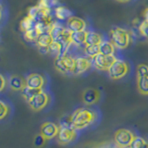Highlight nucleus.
I'll use <instances>...</instances> for the list:
<instances>
[{"label": "nucleus", "mask_w": 148, "mask_h": 148, "mask_svg": "<svg viewBox=\"0 0 148 148\" xmlns=\"http://www.w3.org/2000/svg\"><path fill=\"white\" fill-rule=\"evenodd\" d=\"M119 148H130V147H119Z\"/></svg>", "instance_id": "4c0bfd02"}, {"label": "nucleus", "mask_w": 148, "mask_h": 148, "mask_svg": "<svg viewBox=\"0 0 148 148\" xmlns=\"http://www.w3.org/2000/svg\"><path fill=\"white\" fill-rule=\"evenodd\" d=\"M35 42H36V45L38 46H47L48 47V46L54 42V40H53L52 35L50 34V32L45 31V32H41Z\"/></svg>", "instance_id": "4468645a"}, {"label": "nucleus", "mask_w": 148, "mask_h": 148, "mask_svg": "<svg viewBox=\"0 0 148 148\" xmlns=\"http://www.w3.org/2000/svg\"><path fill=\"white\" fill-rule=\"evenodd\" d=\"M143 16H145V20L148 21V8L145 11V14H143Z\"/></svg>", "instance_id": "c9c22d12"}, {"label": "nucleus", "mask_w": 148, "mask_h": 148, "mask_svg": "<svg viewBox=\"0 0 148 148\" xmlns=\"http://www.w3.org/2000/svg\"><path fill=\"white\" fill-rule=\"evenodd\" d=\"M26 83L28 86L36 88V89H42L45 84V80L42 75L38 73H32L26 79Z\"/></svg>", "instance_id": "9b49d317"}, {"label": "nucleus", "mask_w": 148, "mask_h": 148, "mask_svg": "<svg viewBox=\"0 0 148 148\" xmlns=\"http://www.w3.org/2000/svg\"><path fill=\"white\" fill-rule=\"evenodd\" d=\"M38 51L42 55L49 54V49L47 46H38Z\"/></svg>", "instance_id": "72a5a7b5"}, {"label": "nucleus", "mask_w": 148, "mask_h": 148, "mask_svg": "<svg viewBox=\"0 0 148 148\" xmlns=\"http://www.w3.org/2000/svg\"><path fill=\"white\" fill-rule=\"evenodd\" d=\"M83 52H84L86 57L89 58H94L98 54H100L99 45H85Z\"/></svg>", "instance_id": "4be33fe9"}, {"label": "nucleus", "mask_w": 148, "mask_h": 148, "mask_svg": "<svg viewBox=\"0 0 148 148\" xmlns=\"http://www.w3.org/2000/svg\"><path fill=\"white\" fill-rule=\"evenodd\" d=\"M137 87L142 95H148V77H137Z\"/></svg>", "instance_id": "412c9836"}, {"label": "nucleus", "mask_w": 148, "mask_h": 148, "mask_svg": "<svg viewBox=\"0 0 148 148\" xmlns=\"http://www.w3.org/2000/svg\"><path fill=\"white\" fill-rule=\"evenodd\" d=\"M130 34L129 32L122 28H114L110 31V42L115 47L119 49H125L130 44Z\"/></svg>", "instance_id": "f03ea898"}, {"label": "nucleus", "mask_w": 148, "mask_h": 148, "mask_svg": "<svg viewBox=\"0 0 148 148\" xmlns=\"http://www.w3.org/2000/svg\"><path fill=\"white\" fill-rule=\"evenodd\" d=\"M86 34H87V32H85V31L71 32V43L75 45H82L83 44H85Z\"/></svg>", "instance_id": "dca6fc26"}, {"label": "nucleus", "mask_w": 148, "mask_h": 148, "mask_svg": "<svg viewBox=\"0 0 148 148\" xmlns=\"http://www.w3.org/2000/svg\"><path fill=\"white\" fill-rule=\"evenodd\" d=\"M8 85L14 91H21L27 85V83H26V80H24L22 77L18 75H13L9 78Z\"/></svg>", "instance_id": "ddd939ff"}, {"label": "nucleus", "mask_w": 148, "mask_h": 148, "mask_svg": "<svg viewBox=\"0 0 148 148\" xmlns=\"http://www.w3.org/2000/svg\"><path fill=\"white\" fill-rule=\"evenodd\" d=\"M133 133L126 129H119L115 133L114 140L118 147H130L134 139Z\"/></svg>", "instance_id": "20e7f679"}, {"label": "nucleus", "mask_w": 148, "mask_h": 148, "mask_svg": "<svg viewBox=\"0 0 148 148\" xmlns=\"http://www.w3.org/2000/svg\"><path fill=\"white\" fill-rule=\"evenodd\" d=\"M55 16L59 21H65L72 17V13L67 8L58 6L57 8H55Z\"/></svg>", "instance_id": "6ab92c4d"}, {"label": "nucleus", "mask_w": 148, "mask_h": 148, "mask_svg": "<svg viewBox=\"0 0 148 148\" xmlns=\"http://www.w3.org/2000/svg\"><path fill=\"white\" fill-rule=\"evenodd\" d=\"M41 34V31L38 29V28H34V29H32V30H29L27 31L26 32H24V37L26 38L27 41H36L37 38H38V36L40 35Z\"/></svg>", "instance_id": "393cba45"}, {"label": "nucleus", "mask_w": 148, "mask_h": 148, "mask_svg": "<svg viewBox=\"0 0 148 148\" xmlns=\"http://www.w3.org/2000/svg\"><path fill=\"white\" fill-rule=\"evenodd\" d=\"M72 125L75 130H82L92 124L97 119L95 111L88 108L77 109L72 115Z\"/></svg>", "instance_id": "f257e3e1"}, {"label": "nucleus", "mask_w": 148, "mask_h": 148, "mask_svg": "<svg viewBox=\"0 0 148 148\" xmlns=\"http://www.w3.org/2000/svg\"><path fill=\"white\" fill-rule=\"evenodd\" d=\"M59 128L57 124L53 122H45L42 125L40 130V134H42L45 140H51L58 135Z\"/></svg>", "instance_id": "6e6552de"}, {"label": "nucleus", "mask_w": 148, "mask_h": 148, "mask_svg": "<svg viewBox=\"0 0 148 148\" xmlns=\"http://www.w3.org/2000/svg\"><path fill=\"white\" fill-rule=\"evenodd\" d=\"M45 138L42 135V134H39V135L35 136L34 140V145L36 146V147H42L45 143Z\"/></svg>", "instance_id": "473e14b6"}, {"label": "nucleus", "mask_w": 148, "mask_h": 148, "mask_svg": "<svg viewBox=\"0 0 148 148\" xmlns=\"http://www.w3.org/2000/svg\"><path fill=\"white\" fill-rule=\"evenodd\" d=\"M117 1H119V2H129L130 0H117Z\"/></svg>", "instance_id": "e433bc0d"}, {"label": "nucleus", "mask_w": 148, "mask_h": 148, "mask_svg": "<svg viewBox=\"0 0 148 148\" xmlns=\"http://www.w3.org/2000/svg\"><path fill=\"white\" fill-rule=\"evenodd\" d=\"M36 27H37V21L34 20V18H32L30 16L25 17L21 21V30L23 32H26L29 30L34 29V28H36Z\"/></svg>", "instance_id": "a211bd4d"}, {"label": "nucleus", "mask_w": 148, "mask_h": 148, "mask_svg": "<svg viewBox=\"0 0 148 148\" xmlns=\"http://www.w3.org/2000/svg\"><path fill=\"white\" fill-rule=\"evenodd\" d=\"M42 92H43L42 89H36V88H32V87L26 85L21 90V95H22L23 98L28 102V101H30L32 98H34L35 95H39Z\"/></svg>", "instance_id": "f3484780"}, {"label": "nucleus", "mask_w": 148, "mask_h": 148, "mask_svg": "<svg viewBox=\"0 0 148 148\" xmlns=\"http://www.w3.org/2000/svg\"><path fill=\"white\" fill-rule=\"evenodd\" d=\"M63 62L66 66L67 69L69 72H72L74 71V68H75V62H76V58H73L71 56L69 55H65L63 57H61Z\"/></svg>", "instance_id": "5701e85b"}, {"label": "nucleus", "mask_w": 148, "mask_h": 148, "mask_svg": "<svg viewBox=\"0 0 148 148\" xmlns=\"http://www.w3.org/2000/svg\"><path fill=\"white\" fill-rule=\"evenodd\" d=\"M48 102H49V96L46 92L43 91L39 95H35L34 98H32L30 101H28V104H29L30 108L32 110L40 111L47 106Z\"/></svg>", "instance_id": "423d86ee"}, {"label": "nucleus", "mask_w": 148, "mask_h": 148, "mask_svg": "<svg viewBox=\"0 0 148 148\" xmlns=\"http://www.w3.org/2000/svg\"><path fill=\"white\" fill-rule=\"evenodd\" d=\"M117 60L115 56H106L103 54H98L92 58L95 67L99 71H108L109 68L112 66L113 63Z\"/></svg>", "instance_id": "39448f33"}, {"label": "nucleus", "mask_w": 148, "mask_h": 148, "mask_svg": "<svg viewBox=\"0 0 148 148\" xmlns=\"http://www.w3.org/2000/svg\"><path fill=\"white\" fill-rule=\"evenodd\" d=\"M139 31H140L143 36H145V38H148V21L145 20L141 23L140 26H139Z\"/></svg>", "instance_id": "7c9ffc66"}, {"label": "nucleus", "mask_w": 148, "mask_h": 148, "mask_svg": "<svg viewBox=\"0 0 148 148\" xmlns=\"http://www.w3.org/2000/svg\"><path fill=\"white\" fill-rule=\"evenodd\" d=\"M90 68H91V61L87 58H77L73 73L76 74V75H79V74L85 72Z\"/></svg>", "instance_id": "f8f14e48"}, {"label": "nucleus", "mask_w": 148, "mask_h": 148, "mask_svg": "<svg viewBox=\"0 0 148 148\" xmlns=\"http://www.w3.org/2000/svg\"><path fill=\"white\" fill-rule=\"evenodd\" d=\"M86 23L85 21L78 17H71L67 21V29L71 32L85 31Z\"/></svg>", "instance_id": "9d476101"}, {"label": "nucleus", "mask_w": 148, "mask_h": 148, "mask_svg": "<svg viewBox=\"0 0 148 148\" xmlns=\"http://www.w3.org/2000/svg\"><path fill=\"white\" fill-rule=\"evenodd\" d=\"M39 6L43 7L48 10L58 7V0H39Z\"/></svg>", "instance_id": "a878e982"}, {"label": "nucleus", "mask_w": 148, "mask_h": 148, "mask_svg": "<svg viewBox=\"0 0 148 148\" xmlns=\"http://www.w3.org/2000/svg\"><path fill=\"white\" fill-rule=\"evenodd\" d=\"M102 42L103 39L99 34L95 32H87L85 45H99Z\"/></svg>", "instance_id": "2eb2a0df"}, {"label": "nucleus", "mask_w": 148, "mask_h": 148, "mask_svg": "<svg viewBox=\"0 0 148 148\" xmlns=\"http://www.w3.org/2000/svg\"><path fill=\"white\" fill-rule=\"evenodd\" d=\"M8 106L7 104H5L3 101L0 102V119H3L8 114Z\"/></svg>", "instance_id": "2f4dec72"}, {"label": "nucleus", "mask_w": 148, "mask_h": 148, "mask_svg": "<svg viewBox=\"0 0 148 148\" xmlns=\"http://www.w3.org/2000/svg\"><path fill=\"white\" fill-rule=\"evenodd\" d=\"M108 75L112 80H119L129 72V65L126 61L117 59L108 69Z\"/></svg>", "instance_id": "7ed1b4c3"}, {"label": "nucleus", "mask_w": 148, "mask_h": 148, "mask_svg": "<svg viewBox=\"0 0 148 148\" xmlns=\"http://www.w3.org/2000/svg\"><path fill=\"white\" fill-rule=\"evenodd\" d=\"M0 79H1V87H0V90L3 91L5 88V85H6V81H5V78L3 75L0 76Z\"/></svg>", "instance_id": "f704fd0d"}, {"label": "nucleus", "mask_w": 148, "mask_h": 148, "mask_svg": "<svg viewBox=\"0 0 148 148\" xmlns=\"http://www.w3.org/2000/svg\"><path fill=\"white\" fill-rule=\"evenodd\" d=\"M100 54H103L106 56H112L115 53V45L108 41H103L99 45Z\"/></svg>", "instance_id": "aec40b11"}, {"label": "nucleus", "mask_w": 148, "mask_h": 148, "mask_svg": "<svg viewBox=\"0 0 148 148\" xmlns=\"http://www.w3.org/2000/svg\"><path fill=\"white\" fill-rule=\"evenodd\" d=\"M60 127L73 128L72 125V116H65L60 119Z\"/></svg>", "instance_id": "c756f323"}, {"label": "nucleus", "mask_w": 148, "mask_h": 148, "mask_svg": "<svg viewBox=\"0 0 148 148\" xmlns=\"http://www.w3.org/2000/svg\"><path fill=\"white\" fill-rule=\"evenodd\" d=\"M137 77H148L147 64H140L137 67Z\"/></svg>", "instance_id": "c85d7f7f"}, {"label": "nucleus", "mask_w": 148, "mask_h": 148, "mask_svg": "<svg viewBox=\"0 0 148 148\" xmlns=\"http://www.w3.org/2000/svg\"><path fill=\"white\" fill-rule=\"evenodd\" d=\"M48 49H49V54L55 56L56 58L61 56V45H60V44L58 43V42H53V43L48 46Z\"/></svg>", "instance_id": "bb28decb"}, {"label": "nucleus", "mask_w": 148, "mask_h": 148, "mask_svg": "<svg viewBox=\"0 0 148 148\" xmlns=\"http://www.w3.org/2000/svg\"><path fill=\"white\" fill-rule=\"evenodd\" d=\"M76 130L74 128H65V127H59V132H58V142L59 143L65 145L68 143H71L75 140L76 138Z\"/></svg>", "instance_id": "0eeeda50"}, {"label": "nucleus", "mask_w": 148, "mask_h": 148, "mask_svg": "<svg viewBox=\"0 0 148 148\" xmlns=\"http://www.w3.org/2000/svg\"><path fill=\"white\" fill-rule=\"evenodd\" d=\"M82 98L83 103L85 105L91 106L94 105L99 101L100 99V92L94 88H88L84 90L82 95Z\"/></svg>", "instance_id": "1a4fd4ad"}, {"label": "nucleus", "mask_w": 148, "mask_h": 148, "mask_svg": "<svg viewBox=\"0 0 148 148\" xmlns=\"http://www.w3.org/2000/svg\"><path fill=\"white\" fill-rule=\"evenodd\" d=\"M54 65H55V68L57 69L59 72L64 73V74L69 73L68 69H67L66 66H65V64H64V62H63V60H62L61 57H58V58H56L55 62H54Z\"/></svg>", "instance_id": "cd10ccee"}, {"label": "nucleus", "mask_w": 148, "mask_h": 148, "mask_svg": "<svg viewBox=\"0 0 148 148\" xmlns=\"http://www.w3.org/2000/svg\"><path fill=\"white\" fill-rule=\"evenodd\" d=\"M130 148H148V142L140 136L134 137Z\"/></svg>", "instance_id": "b1692460"}]
</instances>
